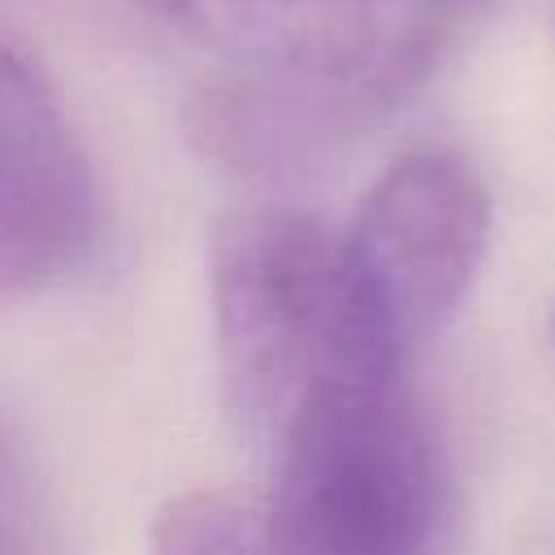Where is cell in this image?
<instances>
[{
	"instance_id": "cell-1",
	"label": "cell",
	"mask_w": 555,
	"mask_h": 555,
	"mask_svg": "<svg viewBox=\"0 0 555 555\" xmlns=\"http://www.w3.org/2000/svg\"><path fill=\"white\" fill-rule=\"evenodd\" d=\"M212 325L225 403L264 447L321 382L408 364L369 308L343 234L295 208H238L217 225Z\"/></svg>"
},
{
	"instance_id": "cell-2",
	"label": "cell",
	"mask_w": 555,
	"mask_h": 555,
	"mask_svg": "<svg viewBox=\"0 0 555 555\" xmlns=\"http://www.w3.org/2000/svg\"><path fill=\"white\" fill-rule=\"evenodd\" d=\"M269 451V551L408 555L447 529V455L403 369L321 382Z\"/></svg>"
},
{
	"instance_id": "cell-3",
	"label": "cell",
	"mask_w": 555,
	"mask_h": 555,
	"mask_svg": "<svg viewBox=\"0 0 555 555\" xmlns=\"http://www.w3.org/2000/svg\"><path fill=\"white\" fill-rule=\"evenodd\" d=\"M490 199L451 152L399 156L360 199L343 234L356 282L403 356L442 334L477 282Z\"/></svg>"
},
{
	"instance_id": "cell-4",
	"label": "cell",
	"mask_w": 555,
	"mask_h": 555,
	"mask_svg": "<svg viewBox=\"0 0 555 555\" xmlns=\"http://www.w3.org/2000/svg\"><path fill=\"white\" fill-rule=\"evenodd\" d=\"M169 22L212 35L247 65L295 74L377 117L403 100L429 61L390 0H139Z\"/></svg>"
},
{
	"instance_id": "cell-5",
	"label": "cell",
	"mask_w": 555,
	"mask_h": 555,
	"mask_svg": "<svg viewBox=\"0 0 555 555\" xmlns=\"http://www.w3.org/2000/svg\"><path fill=\"white\" fill-rule=\"evenodd\" d=\"M91 238V165L48 74L0 26V299L61 278Z\"/></svg>"
},
{
	"instance_id": "cell-6",
	"label": "cell",
	"mask_w": 555,
	"mask_h": 555,
	"mask_svg": "<svg viewBox=\"0 0 555 555\" xmlns=\"http://www.w3.org/2000/svg\"><path fill=\"white\" fill-rule=\"evenodd\" d=\"M152 551H165V555L269 551L264 499H238L225 490L178 494L152 516Z\"/></svg>"
},
{
	"instance_id": "cell-7",
	"label": "cell",
	"mask_w": 555,
	"mask_h": 555,
	"mask_svg": "<svg viewBox=\"0 0 555 555\" xmlns=\"http://www.w3.org/2000/svg\"><path fill=\"white\" fill-rule=\"evenodd\" d=\"M43 503L35 477L26 468L22 447L0 425V551H30L39 546Z\"/></svg>"
}]
</instances>
